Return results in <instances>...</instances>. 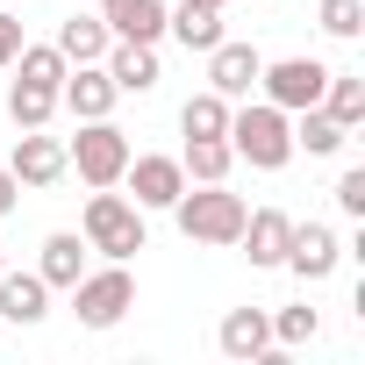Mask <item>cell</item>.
<instances>
[{
	"mask_svg": "<svg viewBox=\"0 0 365 365\" xmlns=\"http://www.w3.org/2000/svg\"><path fill=\"white\" fill-rule=\"evenodd\" d=\"M165 29L187 51H215L222 43V8H201V0H179V15H165Z\"/></svg>",
	"mask_w": 365,
	"mask_h": 365,
	"instance_id": "d6986e66",
	"label": "cell"
},
{
	"mask_svg": "<svg viewBox=\"0 0 365 365\" xmlns=\"http://www.w3.org/2000/svg\"><path fill=\"white\" fill-rule=\"evenodd\" d=\"M215 344H222V358H265L272 351V315L265 308H230Z\"/></svg>",
	"mask_w": 365,
	"mask_h": 365,
	"instance_id": "9a60e30c",
	"label": "cell"
},
{
	"mask_svg": "<svg viewBox=\"0 0 365 365\" xmlns=\"http://www.w3.org/2000/svg\"><path fill=\"white\" fill-rule=\"evenodd\" d=\"M86 251L129 265L143 251V208L129 194H115V187H93V201H86Z\"/></svg>",
	"mask_w": 365,
	"mask_h": 365,
	"instance_id": "7a4b0ae2",
	"label": "cell"
},
{
	"mask_svg": "<svg viewBox=\"0 0 365 365\" xmlns=\"http://www.w3.org/2000/svg\"><path fill=\"white\" fill-rule=\"evenodd\" d=\"M172 215H179V230H187L194 244H237L251 208H244V194H230V187H222V179H208L201 194H179V201H172Z\"/></svg>",
	"mask_w": 365,
	"mask_h": 365,
	"instance_id": "3957f363",
	"label": "cell"
},
{
	"mask_svg": "<svg viewBox=\"0 0 365 365\" xmlns=\"http://www.w3.org/2000/svg\"><path fill=\"white\" fill-rule=\"evenodd\" d=\"M258 72H265V58H258L251 43H215V51H208V86H215L222 101H244V93L258 86Z\"/></svg>",
	"mask_w": 365,
	"mask_h": 365,
	"instance_id": "9c48e42d",
	"label": "cell"
},
{
	"mask_svg": "<svg viewBox=\"0 0 365 365\" xmlns=\"http://www.w3.org/2000/svg\"><path fill=\"white\" fill-rule=\"evenodd\" d=\"M129 308H136V279H129L122 258H108V272H79L72 279V315L86 329H115Z\"/></svg>",
	"mask_w": 365,
	"mask_h": 365,
	"instance_id": "277c9868",
	"label": "cell"
},
{
	"mask_svg": "<svg viewBox=\"0 0 365 365\" xmlns=\"http://www.w3.org/2000/svg\"><path fill=\"white\" fill-rule=\"evenodd\" d=\"M22 187H58L65 179V143L58 136H43V129H22V143H15V165H8Z\"/></svg>",
	"mask_w": 365,
	"mask_h": 365,
	"instance_id": "30bf717a",
	"label": "cell"
},
{
	"mask_svg": "<svg viewBox=\"0 0 365 365\" xmlns=\"http://www.w3.org/2000/svg\"><path fill=\"white\" fill-rule=\"evenodd\" d=\"M336 208L344 215H365V172H344L336 179Z\"/></svg>",
	"mask_w": 365,
	"mask_h": 365,
	"instance_id": "83f0119b",
	"label": "cell"
},
{
	"mask_svg": "<svg viewBox=\"0 0 365 365\" xmlns=\"http://www.w3.org/2000/svg\"><path fill=\"white\" fill-rule=\"evenodd\" d=\"M230 165H237V150H230V136H187V158H179V172L187 179H230Z\"/></svg>",
	"mask_w": 365,
	"mask_h": 365,
	"instance_id": "ffe728a7",
	"label": "cell"
},
{
	"mask_svg": "<svg viewBox=\"0 0 365 365\" xmlns=\"http://www.w3.org/2000/svg\"><path fill=\"white\" fill-rule=\"evenodd\" d=\"M287 237H294V215H279V208H258V215H244V258L251 265H287Z\"/></svg>",
	"mask_w": 365,
	"mask_h": 365,
	"instance_id": "5bb4252c",
	"label": "cell"
},
{
	"mask_svg": "<svg viewBox=\"0 0 365 365\" xmlns=\"http://www.w3.org/2000/svg\"><path fill=\"white\" fill-rule=\"evenodd\" d=\"M344 143H351V129H344V122H329L322 108H301V122H294V150L329 158V150H344Z\"/></svg>",
	"mask_w": 365,
	"mask_h": 365,
	"instance_id": "44dd1931",
	"label": "cell"
},
{
	"mask_svg": "<svg viewBox=\"0 0 365 365\" xmlns=\"http://www.w3.org/2000/svg\"><path fill=\"white\" fill-rule=\"evenodd\" d=\"M43 287H65L72 294V279L86 272V237H72V230H58V237H43Z\"/></svg>",
	"mask_w": 365,
	"mask_h": 365,
	"instance_id": "ac0fdd59",
	"label": "cell"
},
{
	"mask_svg": "<svg viewBox=\"0 0 365 365\" xmlns=\"http://www.w3.org/2000/svg\"><path fill=\"white\" fill-rule=\"evenodd\" d=\"M258 86H265V101H272V108L301 115V108H315V101H322L329 65H315V58H279V65H265V72H258Z\"/></svg>",
	"mask_w": 365,
	"mask_h": 365,
	"instance_id": "8992f818",
	"label": "cell"
},
{
	"mask_svg": "<svg viewBox=\"0 0 365 365\" xmlns=\"http://www.w3.org/2000/svg\"><path fill=\"white\" fill-rule=\"evenodd\" d=\"M230 150L251 158L258 172H279V165L294 158V122H287V108H272V101L237 108V115H230Z\"/></svg>",
	"mask_w": 365,
	"mask_h": 365,
	"instance_id": "6da1fadb",
	"label": "cell"
},
{
	"mask_svg": "<svg viewBox=\"0 0 365 365\" xmlns=\"http://www.w3.org/2000/svg\"><path fill=\"white\" fill-rule=\"evenodd\" d=\"M122 179H129L136 208H172L179 194H187V172H179V158H129Z\"/></svg>",
	"mask_w": 365,
	"mask_h": 365,
	"instance_id": "ba28073f",
	"label": "cell"
},
{
	"mask_svg": "<svg viewBox=\"0 0 365 365\" xmlns=\"http://www.w3.org/2000/svg\"><path fill=\"white\" fill-rule=\"evenodd\" d=\"M51 315V287H43V272H8L0 265V322H43Z\"/></svg>",
	"mask_w": 365,
	"mask_h": 365,
	"instance_id": "7c38bea8",
	"label": "cell"
},
{
	"mask_svg": "<svg viewBox=\"0 0 365 365\" xmlns=\"http://www.w3.org/2000/svg\"><path fill=\"white\" fill-rule=\"evenodd\" d=\"M108 22L101 15H72V22H58V51H65V65H101L108 58Z\"/></svg>",
	"mask_w": 365,
	"mask_h": 365,
	"instance_id": "e0dca14e",
	"label": "cell"
},
{
	"mask_svg": "<svg viewBox=\"0 0 365 365\" xmlns=\"http://www.w3.org/2000/svg\"><path fill=\"white\" fill-rule=\"evenodd\" d=\"M329 122H344V129H358L365 122V79H344V72H329V86H322V101H315Z\"/></svg>",
	"mask_w": 365,
	"mask_h": 365,
	"instance_id": "7402d4cb",
	"label": "cell"
},
{
	"mask_svg": "<svg viewBox=\"0 0 365 365\" xmlns=\"http://www.w3.org/2000/svg\"><path fill=\"white\" fill-rule=\"evenodd\" d=\"M336 258H344V244H336L329 222H294V237H287V272L294 279H329Z\"/></svg>",
	"mask_w": 365,
	"mask_h": 365,
	"instance_id": "52a82bcc",
	"label": "cell"
},
{
	"mask_svg": "<svg viewBox=\"0 0 365 365\" xmlns=\"http://www.w3.org/2000/svg\"><path fill=\"white\" fill-rule=\"evenodd\" d=\"M272 336H279V344H308V336H315V308H279V315H272Z\"/></svg>",
	"mask_w": 365,
	"mask_h": 365,
	"instance_id": "4316f807",
	"label": "cell"
},
{
	"mask_svg": "<svg viewBox=\"0 0 365 365\" xmlns=\"http://www.w3.org/2000/svg\"><path fill=\"white\" fill-rule=\"evenodd\" d=\"M179 129L187 136H230V101L208 86V93H194L187 108H179Z\"/></svg>",
	"mask_w": 365,
	"mask_h": 365,
	"instance_id": "603a6c76",
	"label": "cell"
},
{
	"mask_svg": "<svg viewBox=\"0 0 365 365\" xmlns=\"http://www.w3.org/2000/svg\"><path fill=\"white\" fill-rule=\"evenodd\" d=\"M15 201H22V179H15V172H8V165H0V215H8V208H15Z\"/></svg>",
	"mask_w": 365,
	"mask_h": 365,
	"instance_id": "f546056e",
	"label": "cell"
},
{
	"mask_svg": "<svg viewBox=\"0 0 365 365\" xmlns=\"http://www.w3.org/2000/svg\"><path fill=\"white\" fill-rule=\"evenodd\" d=\"M108 79H115V93H150L158 86V51L150 43H108Z\"/></svg>",
	"mask_w": 365,
	"mask_h": 365,
	"instance_id": "2e32d148",
	"label": "cell"
},
{
	"mask_svg": "<svg viewBox=\"0 0 365 365\" xmlns=\"http://www.w3.org/2000/svg\"><path fill=\"white\" fill-rule=\"evenodd\" d=\"M8 115H15V129H43V122L58 115V86H29V79H15Z\"/></svg>",
	"mask_w": 365,
	"mask_h": 365,
	"instance_id": "d4e9b609",
	"label": "cell"
},
{
	"mask_svg": "<svg viewBox=\"0 0 365 365\" xmlns=\"http://www.w3.org/2000/svg\"><path fill=\"white\" fill-rule=\"evenodd\" d=\"M122 165H129V136L101 115V122H79L72 150H65V172H79L86 187H122Z\"/></svg>",
	"mask_w": 365,
	"mask_h": 365,
	"instance_id": "5b68a950",
	"label": "cell"
},
{
	"mask_svg": "<svg viewBox=\"0 0 365 365\" xmlns=\"http://www.w3.org/2000/svg\"><path fill=\"white\" fill-rule=\"evenodd\" d=\"M201 8H222V0H201Z\"/></svg>",
	"mask_w": 365,
	"mask_h": 365,
	"instance_id": "4dcf8cb0",
	"label": "cell"
},
{
	"mask_svg": "<svg viewBox=\"0 0 365 365\" xmlns=\"http://www.w3.org/2000/svg\"><path fill=\"white\" fill-rule=\"evenodd\" d=\"M329 36H358L365 29V0H322V15H315Z\"/></svg>",
	"mask_w": 365,
	"mask_h": 365,
	"instance_id": "484cf974",
	"label": "cell"
},
{
	"mask_svg": "<svg viewBox=\"0 0 365 365\" xmlns=\"http://www.w3.org/2000/svg\"><path fill=\"white\" fill-rule=\"evenodd\" d=\"M15 51H22V22L0 8V65H15Z\"/></svg>",
	"mask_w": 365,
	"mask_h": 365,
	"instance_id": "f1b7e54d",
	"label": "cell"
},
{
	"mask_svg": "<svg viewBox=\"0 0 365 365\" xmlns=\"http://www.w3.org/2000/svg\"><path fill=\"white\" fill-rule=\"evenodd\" d=\"M101 22L122 43H158L165 36V0H101Z\"/></svg>",
	"mask_w": 365,
	"mask_h": 365,
	"instance_id": "8fae6325",
	"label": "cell"
},
{
	"mask_svg": "<svg viewBox=\"0 0 365 365\" xmlns=\"http://www.w3.org/2000/svg\"><path fill=\"white\" fill-rule=\"evenodd\" d=\"M58 101H65L79 122H101V115L115 108V79H108V65H79V72H65Z\"/></svg>",
	"mask_w": 365,
	"mask_h": 365,
	"instance_id": "4fadbf2b",
	"label": "cell"
},
{
	"mask_svg": "<svg viewBox=\"0 0 365 365\" xmlns=\"http://www.w3.org/2000/svg\"><path fill=\"white\" fill-rule=\"evenodd\" d=\"M0 265H8V258H0Z\"/></svg>",
	"mask_w": 365,
	"mask_h": 365,
	"instance_id": "1f68e13d",
	"label": "cell"
},
{
	"mask_svg": "<svg viewBox=\"0 0 365 365\" xmlns=\"http://www.w3.org/2000/svg\"><path fill=\"white\" fill-rule=\"evenodd\" d=\"M15 72H22L29 86H65V72H72V65H65V51H58V43H22V51H15Z\"/></svg>",
	"mask_w": 365,
	"mask_h": 365,
	"instance_id": "cb8c5ba5",
	"label": "cell"
}]
</instances>
